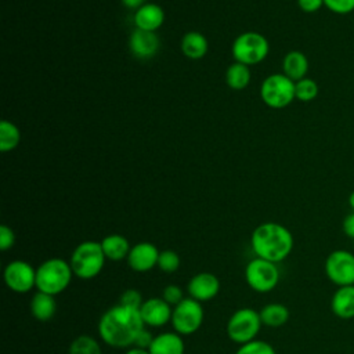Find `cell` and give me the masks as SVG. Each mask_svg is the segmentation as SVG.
Wrapping results in <instances>:
<instances>
[{
  "label": "cell",
  "mask_w": 354,
  "mask_h": 354,
  "mask_svg": "<svg viewBox=\"0 0 354 354\" xmlns=\"http://www.w3.org/2000/svg\"><path fill=\"white\" fill-rule=\"evenodd\" d=\"M295 95H296V100L303 102L313 101L318 95L317 82L310 77H303L295 82Z\"/></svg>",
  "instance_id": "27"
},
{
  "label": "cell",
  "mask_w": 354,
  "mask_h": 354,
  "mask_svg": "<svg viewBox=\"0 0 354 354\" xmlns=\"http://www.w3.org/2000/svg\"><path fill=\"white\" fill-rule=\"evenodd\" d=\"M101 246L106 260H112V261H120L123 259H127L129 252L131 249L127 238H124L120 234L106 235L101 241Z\"/></svg>",
  "instance_id": "21"
},
{
  "label": "cell",
  "mask_w": 354,
  "mask_h": 354,
  "mask_svg": "<svg viewBox=\"0 0 354 354\" xmlns=\"http://www.w3.org/2000/svg\"><path fill=\"white\" fill-rule=\"evenodd\" d=\"M235 354H277L274 347L264 340H252L245 344H241Z\"/></svg>",
  "instance_id": "29"
},
{
  "label": "cell",
  "mask_w": 354,
  "mask_h": 354,
  "mask_svg": "<svg viewBox=\"0 0 354 354\" xmlns=\"http://www.w3.org/2000/svg\"><path fill=\"white\" fill-rule=\"evenodd\" d=\"M57 311V303L53 295L44 292H36L30 300V313L32 315L40 321L47 322L50 321Z\"/></svg>",
  "instance_id": "20"
},
{
  "label": "cell",
  "mask_w": 354,
  "mask_h": 354,
  "mask_svg": "<svg viewBox=\"0 0 354 354\" xmlns=\"http://www.w3.org/2000/svg\"><path fill=\"white\" fill-rule=\"evenodd\" d=\"M122 3L130 10H138L141 6L145 4V0H122Z\"/></svg>",
  "instance_id": "37"
},
{
  "label": "cell",
  "mask_w": 354,
  "mask_h": 354,
  "mask_svg": "<svg viewBox=\"0 0 354 354\" xmlns=\"http://www.w3.org/2000/svg\"><path fill=\"white\" fill-rule=\"evenodd\" d=\"M348 205H350V207H351V210L354 212V191L348 195Z\"/></svg>",
  "instance_id": "39"
},
{
  "label": "cell",
  "mask_w": 354,
  "mask_h": 354,
  "mask_svg": "<svg viewBox=\"0 0 354 354\" xmlns=\"http://www.w3.org/2000/svg\"><path fill=\"white\" fill-rule=\"evenodd\" d=\"M289 317H290L289 308L281 303H270L260 310V318L263 325H267L271 328H278L285 325L289 321Z\"/></svg>",
  "instance_id": "23"
},
{
  "label": "cell",
  "mask_w": 354,
  "mask_h": 354,
  "mask_svg": "<svg viewBox=\"0 0 354 354\" xmlns=\"http://www.w3.org/2000/svg\"><path fill=\"white\" fill-rule=\"evenodd\" d=\"M105 260L101 242L84 241L73 249L69 263L73 275L80 279H93L102 271Z\"/></svg>",
  "instance_id": "4"
},
{
  "label": "cell",
  "mask_w": 354,
  "mask_h": 354,
  "mask_svg": "<svg viewBox=\"0 0 354 354\" xmlns=\"http://www.w3.org/2000/svg\"><path fill=\"white\" fill-rule=\"evenodd\" d=\"M170 322L174 332L181 336L195 333L203 322L202 303L192 297H184L174 306Z\"/></svg>",
  "instance_id": "9"
},
{
  "label": "cell",
  "mask_w": 354,
  "mask_h": 354,
  "mask_svg": "<svg viewBox=\"0 0 354 354\" xmlns=\"http://www.w3.org/2000/svg\"><path fill=\"white\" fill-rule=\"evenodd\" d=\"M282 71H283V75H286L289 79H292L293 82H297L306 77L308 72V59L301 51L292 50L283 57Z\"/></svg>",
  "instance_id": "19"
},
{
  "label": "cell",
  "mask_w": 354,
  "mask_h": 354,
  "mask_svg": "<svg viewBox=\"0 0 354 354\" xmlns=\"http://www.w3.org/2000/svg\"><path fill=\"white\" fill-rule=\"evenodd\" d=\"M130 51L138 58H151L159 50V37L155 32L134 29L129 39Z\"/></svg>",
  "instance_id": "15"
},
{
  "label": "cell",
  "mask_w": 354,
  "mask_h": 354,
  "mask_svg": "<svg viewBox=\"0 0 354 354\" xmlns=\"http://www.w3.org/2000/svg\"><path fill=\"white\" fill-rule=\"evenodd\" d=\"M343 232L346 236L354 239V212L348 213L343 220Z\"/></svg>",
  "instance_id": "36"
},
{
  "label": "cell",
  "mask_w": 354,
  "mask_h": 354,
  "mask_svg": "<svg viewBox=\"0 0 354 354\" xmlns=\"http://www.w3.org/2000/svg\"><path fill=\"white\" fill-rule=\"evenodd\" d=\"M142 303H144L142 296L137 289H126L119 297V304L129 308H134V310H140Z\"/></svg>",
  "instance_id": "30"
},
{
  "label": "cell",
  "mask_w": 354,
  "mask_h": 354,
  "mask_svg": "<svg viewBox=\"0 0 354 354\" xmlns=\"http://www.w3.org/2000/svg\"><path fill=\"white\" fill-rule=\"evenodd\" d=\"M158 267H159V270H162L163 272L171 274V272L177 271L178 267H180V256L177 254V252H174V250H171V249L162 250V252L159 253Z\"/></svg>",
  "instance_id": "28"
},
{
  "label": "cell",
  "mask_w": 354,
  "mask_h": 354,
  "mask_svg": "<svg viewBox=\"0 0 354 354\" xmlns=\"http://www.w3.org/2000/svg\"><path fill=\"white\" fill-rule=\"evenodd\" d=\"M73 277L71 263L59 257L47 259L36 268V288L53 296L64 292Z\"/></svg>",
  "instance_id": "3"
},
{
  "label": "cell",
  "mask_w": 354,
  "mask_h": 354,
  "mask_svg": "<svg viewBox=\"0 0 354 354\" xmlns=\"http://www.w3.org/2000/svg\"><path fill=\"white\" fill-rule=\"evenodd\" d=\"M325 274L336 286L354 285V253L346 249L330 252L325 260Z\"/></svg>",
  "instance_id": "10"
},
{
  "label": "cell",
  "mask_w": 354,
  "mask_h": 354,
  "mask_svg": "<svg viewBox=\"0 0 354 354\" xmlns=\"http://www.w3.org/2000/svg\"><path fill=\"white\" fill-rule=\"evenodd\" d=\"M250 245L256 257L277 264L290 254L293 249V235L285 225L268 221L254 228Z\"/></svg>",
  "instance_id": "2"
},
{
  "label": "cell",
  "mask_w": 354,
  "mask_h": 354,
  "mask_svg": "<svg viewBox=\"0 0 354 354\" xmlns=\"http://www.w3.org/2000/svg\"><path fill=\"white\" fill-rule=\"evenodd\" d=\"M184 340L177 332L156 335L148 348L149 354H184Z\"/></svg>",
  "instance_id": "18"
},
{
  "label": "cell",
  "mask_w": 354,
  "mask_h": 354,
  "mask_svg": "<svg viewBox=\"0 0 354 354\" xmlns=\"http://www.w3.org/2000/svg\"><path fill=\"white\" fill-rule=\"evenodd\" d=\"M209 50L207 39L199 32H188L183 36L181 51L189 59H201Z\"/></svg>",
  "instance_id": "22"
},
{
  "label": "cell",
  "mask_w": 354,
  "mask_h": 354,
  "mask_svg": "<svg viewBox=\"0 0 354 354\" xmlns=\"http://www.w3.org/2000/svg\"><path fill=\"white\" fill-rule=\"evenodd\" d=\"M324 6L335 14H350L354 11V0H324Z\"/></svg>",
  "instance_id": "31"
},
{
  "label": "cell",
  "mask_w": 354,
  "mask_h": 354,
  "mask_svg": "<svg viewBox=\"0 0 354 354\" xmlns=\"http://www.w3.org/2000/svg\"><path fill=\"white\" fill-rule=\"evenodd\" d=\"M6 285L15 293H26L36 288V268L25 260L10 261L3 272Z\"/></svg>",
  "instance_id": "11"
},
{
  "label": "cell",
  "mask_w": 354,
  "mask_h": 354,
  "mask_svg": "<svg viewBox=\"0 0 354 354\" xmlns=\"http://www.w3.org/2000/svg\"><path fill=\"white\" fill-rule=\"evenodd\" d=\"M159 253L160 252L153 243L138 242L131 246L127 256V264L136 272H147L158 266Z\"/></svg>",
  "instance_id": "12"
},
{
  "label": "cell",
  "mask_w": 354,
  "mask_h": 354,
  "mask_svg": "<svg viewBox=\"0 0 354 354\" xmlns=\"http://www.w3.org/2000/svg\"><path fill=\"white\" fill-rule=\"evenodd\" d=\"M162 297L170 304V306H176L183 299H184V292L178 285L170 283L167 285L163 292H162Z\"/></svg>",
  "instance_id": "32"
},
{
  "label": "cell",
  "mask_w": 354,
  "mask_h": 354,
  "mask_svg": "<svg viewBox=\"0 0 354 354\" xmlns=\"http://www.w3.org/2000/svg\"><path fill=\"white\" fill-rule=\"evenodd\" d=\"M165 22V11L160 6L145 3L134 14V25L137 29L156 32Z\"/></svg>",
  "instance_id": "16"
},
{
  "label": "cell",
  "mask_w": 354,
  "mask_h": 354,
  "mask_svg": "<svg viewBox=\"0 0 354 354\" xmlns=\"http://www.w3.org/2000/svg\"><path fill=\"white\" fill-rule=\"evenodd\" d=\"M260 97L270 108L282 109L296 98L295 82L283 73L270 75L260 86Z\"/></svg>",
  "instance_id": "7"
},
{
  "label": "cell",
  "mask_w": 354,
  "mask_h": 354,
  "mask_svg": "<svg viewBox=\"0 0 354 354\" xmlns=\"http://www.w3.org/2000/svg\"><path fill=\"white\" fill-rule=\"evenodd\" d=\"M261 325L263 322L260 313L250 307L238 308L227 322V335L234 343L241 346L254 340L260 332Z\"/></svg>",
  "instance_id": "6"
},
{
  "label": "cell",
  "mask_w": 354,
  "mask_h": 354,
  "mask_svg": "<svg viewBox=\"0 0 354 354\" xmlns=\"http://www.w3.org/2000/svg\"><path fill=\"white\" fill-rule=\"evenodd\" d=\"M245 279L254 292L267 293L278 285L279 270L275 263L254 257L245 267Z\"/></svg>",
  "instance_id": "8"
},
{
  "label": "cell",
  "mask_w": 354,
  "mask_h": 354,
  "mask_svg": "<svg viewBox=\"0 0 354 354\" xmlns=\"http://www.w3.org/2000/svg\"><path fill=\"white\" fill-rule=\"evenodd\" d=\"M297 6L304 12H315L324 6V0H297Z\"/></svg>",
  "instance_id": "35"
},
{
  "label": "cell",
  "mask_w": 354,
  "mask_h": 354,
  "mask_svg": "<svg viewBox=\"0 0 354 354\" xmlns=\"http://www.w3.org/2000/svg\"><path fill=\"white\" fill-rule=\"evenodd\" d=\"M145 326L140 310L116 304L108 308L98 321V333L104 343L116 348L134 344L140 330Z\"/></svg>",
  "instance_id": "1"
},
{
  "label": "cell",
  "mask_w": 354,
  "mask_h": 354,
  "mask_svg": "<svg viewBox=\"0 0 354 354\" xmlns=\"http://www.w3.org/2000/svg\"><path fill=\"white\" fill-rule=\"evenodd\" d=\"M14 243H15L14 231L6 224L0 225V249L3 252H6V250L11 249L14 246Z\"/></svg>",
  "instance_id": "33"
},
{
  "label": "cell",
  "mask_w": 354,
  "mask_h": 354,
  "mask_svg": "<svg viewBox=\"0 0 354 354\" xmlns=\"http://www.w3.org/2000/svg\"><path fill=\"white\" fill-rule=\"evenodd\" d=\"M231 51L236 62L250 66L266 59L270 51V44L261 33L245 32L234 40Z\"/></svg>",
  "instance_id": "5"
},
{
  "label": "cell",
  "mask_w": 354,
  "mask_h": 354,
  "mask_svg": "<svg viewBox=\"0 0 354 354\" xmlns=\"http://www.w3.org/2000/svg\"><path fill=\"white\" fill-rule=\"evenodd\" d=\"M187 290L189 297L203 303L214 299L220 292V281L212 272H198L195 274L188 285Z\"/></svg>",
  "instance_id": "14"
},
{
  "label": "cell",
  "mask_w": 354,
  "mask_h": 354,
  "mask_svg": "<svg viewBox=\"0 0 354 354\" xmlns=\"http://www.w3.org/2000/svg\"><path fill=\"white\" fill-rule=\"evenodd\" d=\"M68 354H102L100 343L87 335H80L69 346Z\"/></svg>",
  "instance_id": "26"
},
{
  "label": "cell",
  "mask_w": 354,
  "mask_h": 354,
  "mask_svg": "<svg viewBox=\"0 0 354 354\" xmlns=\"http://www.w3.org/2000/svg\"><path fill=\"white\" fill-rule=\"evenodd\" d=\"M124 354H149V351L144 350V348H138V347H131Z\"/></svg>",
  "instance_id": "38"
},
{
  "label": "cell",
  "mask_w": 354,
  "mask_h": 354,
  "mask_svg": "<svg viewBox=\"0 0 354 354\" xmlns=\"http://www.w3.org/2000/svg\"><path fill=\"white\" fill-rule=\"evenodd\" d=\"M21 141L19 129L10 120L0 122V151L8 152L17 148Z\"/></svg>",
  "instance_id": "25"
},
{
  "label": "cell",
  "mask_w": 354,
  "mask_h": 354,
  "mask_svg": "<svg viewBox=\"0 0 354 354\" xmlns=\"http://www.w3.org/2000/svg\"><path fill=\"white\" fill-rule=\"evenodd\" d=\"M171 313L173 308L163 297H149L140 308L144 324L152 328H160L171 321Z\"/></svg>",
  "instance_id": "13"
},
{
  "label": "cell",
  "mask_w": 354,
  "mask_h": 354,
  "mask_svg": "<svg viewBox=\"0 0 354 354\" xmlns=\"http://www.w3.org/2000/svg\"><path fill=\"white\" fill-rule=\"evenodd\" d=\"M332 313L342 319L354 318V285L339 286L330 299Z\"/></svg>",
  "instance_id": "17"
},
{
  "label": "cell",
  "mask_w": 354,
  "mask_h": 354,
  "mask_svg": "<svg viewBox=\"0 0 354 354\" xmlns=\"http://www.w3.org/2000/svg\"><path fill=\"white\" fill-rule=\"evenodd\" d=\"M225 82L232 90H242L250 83V69L248 65L241 62H234L228 66L225 72Z\"/></svg>",
  "instance_id": "24"
},
{
  "label": "cell",
  "mask_w": 354,
  "mask_h": 354,
  "mask_svg": "<svg viewBox=\"0 0 354 354\" xmlns=\"http://www.w3.org/2000/svg\"><path fill=\"white\" fill-rule=\"evenodd\" d=\"M153 337L155 336H152L151 335V332L148 330V329H142V330H140V333L137 335V337H136V340H134V344H133V347H138V348H144V350H148L149 348V346H151V343H152V340H153Z\"/></svg>",
  "instance_id": "34"
}]
</instances>
